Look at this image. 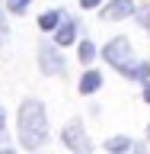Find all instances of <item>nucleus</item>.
Instances as JSON below:
<instances>
[{
    "label": "nucleus",
    "mask_w": 150,
    "mask_h": 154,
    "mask_svg": "<svg viewBox=\"0 0 150 154\" xmlns=\"http://www.w3.org/2000/svg\"><path fill=\"white\" fill-rule=\"evenodd\" d=\"M48 141V112L38 100H26L19 106V144L35 151Z\"/></svg>",
    "instance_id": "nucleus-1"
},
{
    "label": "nucleus",
    "mask_w": 150,
    "mask_h": 154,
    "mask_svg": "<svg viewBox=\"0 0 150 154\" xmlns=\"http://www.w3.org/2000/svg\"><path fill=\"white\" fill-rule=\"evenodd\" d=\"M77 3H80V7H83V10H96V7H99V3H102V0H77Z\"/></svg>",
    "instance_id": "nucleus-15"
},
{
    "label": "nucleus",
    "mask_w": 150,
    "mask_h": 154,
    "mask_svg": "<svg viewBox=\"0 0 150 154\" xmlns=\"http://www.w3.org/2000/svg\"><path fill=\"white\" fill-rule=\"evenodd\" d=\"M7 128V112H3V106H0V132Z\"/></svg>",
    "instance_id": "nucleus-17"
},
{
    "label": "nucleus",
    "mask_w": 150,
    "mask_h": 154,
    "mask_svg": "<svg viewBox=\"0 0 150 154\" xmlns=\"http://www.w3.org/2000/svg\"><path fill=\"white\" fill-rule=\"evenodd\" d=\"M61 141H64L70 151H77V154H90V151H93V141H90V135H86V128L80 122L67 125L64 132H61Z\"/></svg>",
    "instance_id": "nucleus-4"
},
{
    "label": "nucleus",
    "mask_w": 150,
    "mask_h": 154,
    "mask_svg": "<svg viewBox=\"0 0 150 154\" xmlns=\"http://www.w3.org/2000/svg\"><path fill=\"white\" fill-rule=\"evenodd\" d=\"M61 19H64V10H45L42 16H38V29L42 32H54L61 26Z\"/></svg>",
    "instance_id": "nucleus-8"
},
{
    "label": "nucleus",
    "mask_w": 150,
    "mask_h": 154,
    "mask_svg": "<svg viewBox=\"0 0 150 154\" xmlns=\"http://www.w3.org/2000/svg\"><path fill=\"white\" fill-rule=\"evenodd\" d=\"M144 103L150 106V80H147V84H144Z\"/></svg>",
    "instance_id": "nucleus-16"
},
{
    "label": "nucleus",
    "mask_w": 150,
    "mask_h": 154,
    "mask_svg": "<svg viewBox=\"0 0 150 154\" xmlns=\"http://www.w3.org/2000/svg\"><path fill=\"white\" fill-rule=\"evenodd\" d=\"M0 42H7V0H0Z\"/></svg>",
    "instance_id": "nucleus-13"
},
{
    "label": "nucleus",
    "mask_w": 150,
    "mask_h": 154,
    "mask_svg": "<svg viewBox=\"0 0 150 154\" xmlns=\"http://www.w3.org/2000/svg\"><path fill=\"white\" fill-rule=\"evenodd\" d=\"M102 58H105V64L112 67V71L131 77V71H134V51H131V42H128L125 35L112 38V42L102 48Z\"/></svg>",
    "instance_id": "nucleus-2"
},
{
    "label": "nucleus",
    "mask_w": 150,
    "mask_h": 154,
    "mask_svg": "<svg viewBox=\"0 0 150 154\" xmlns=\"http://www.w3.org/2000/svg\"><path fill=\"white\" fill-rule=\"evenodd\" d=\"M128 148H134V141L128 135H115V138L105 141V151H112V154H122V151H128Z\"/></svg>",
    "instance_id": "nucleus-9"
},
{
    "label": "nucleus",
    "mask_w": 150,
    "mask_h": 154,
    "mask_svg": "<svg viewBox=\"0 0 150 154\" xmlns=\"http://www.w3.org/2000/svg\"><path fill=\"white\" fill-rule=\"evenodd\" d=\"M7 10L19 16V13H26V10H29V0H7Z\"/></svg>",
    "instance_id": "nucleus-12"
},
{
    "label": "nucleus",
    "mask_w": 150,
    "mask_h": 154,
    "mask_svg": "<svg viewBox=\"0 0 150 154\" xmlns=\"http://www.w3.org/2000/svg\"><path fill=\"white\" fill-rule=\"evenodd\" d=\"M137 13V7H134V0H109L102 7V19H128V16H134Z\"/></svg>",
    "instance_id": "nucleus-5"
},
{
    "label": "nucleus",
    "mask_w": 150,
    "mask_h": 154,
    "mask_svg": "<svg viewBox=\"0 0 150 154\" xmlns=\"http://www.w3.org/2000/svg\"><path fill=\"white\" fill-rule=\"evenodd\" d=\"M74 38H77V19L64 13V19H61V26L54 29V42H57L61 48H67V45H74Z\"/></svg>",
    "instance_id": "nucleus-6"
},
{
    "label": "nucleus",
    "mask_w": 150,
    "mask_h": 154,
    "mask_svg": "<svg viewBox=\"0 0 150 154\" xmlns=\"http://www.w3.org/2000/svg\"><path fill=\"white\" fill-rule=\"evenodd\" d=\"M147 141H150V125H147Z\"/></svg>",
    "instance_id": "nucleus-18"
},
{
    "label": "nucleus",
    "mask_w": 150,
    "mask_h": 154,
    "mask_svg": "<svg viewBox=\"0 0 150 154\" xmlns=\"http://www.w3.org/2000/svg\"><path fill=\"white\" fill-rule=\"evenodd\" d=\"M96 55H99V51H96V45L90 42V38H83V42H80V51H77V58H80L83 64H90V61H93Z\"/></svg>",
    "instance_id": "nucleus-10"
},
{
    "label": "nucleus",
    "mask_w": 150,
    "mask_h": 154,
    "mask_svg": "<svg viewBox=\"0 0 150 154\" xmlns=\"http://www.w3.org/2000/svg\"><path fill=\"white\" fill-rule=\"evenodd\" d=\"M131 80H141V84H147V80H150V61H141V64H134Z\"/></svg>",
    "instance_id": "nucleus-11"
},
{
    "label": "nucleus",
    "mask_w": 150,
    "mask_h": 154,
    "mask_svg": "<svg viewBox=\"0 0 150 154\" xmlns=\"http://www.w3.org/2000/svg\"><path fill=\"white\" fill-rule=\"evenodd\" d=\"M38 67H42V74H48V77L67 71V61H64V55H61V45H57V42L38 45Z\"/></svg>",
    "instance_id": "nucleus-3"
},
{
    "label": "nucleus",
    "mask_w": 150,
    "mask_h": 154,
    "mask_svg": "<svg viewBox=\"0 0 150 154\" xmlns=\"http://www.w3.org/2000/svg\"><path fill=\"white\" fill-rule=\"evenodd\" d=\"M99 87H102V74H99V71H93V67H90V71H86V74L80 77V84H77V90H80V93H83V96H90V93H96Z\"/></svg>",
    "instance_id": "nucleus-7"
},
{
    "label": "nucleus",
    "mask_w": 150,
    "mask_h": 154,
    "mask_svg": "<svg viewBox=\"0 0 150 154\" xmlns=\"http://www.w3.org/2000/svg\"><path fill=\"white\" fill-rule=\"evenodd\" d=\"M134 16H137V23H141L144 29H150V7H141L137 13H134Z\"/></svg>",
    "instance_id": "nucleus-14"
}]
</instances>
